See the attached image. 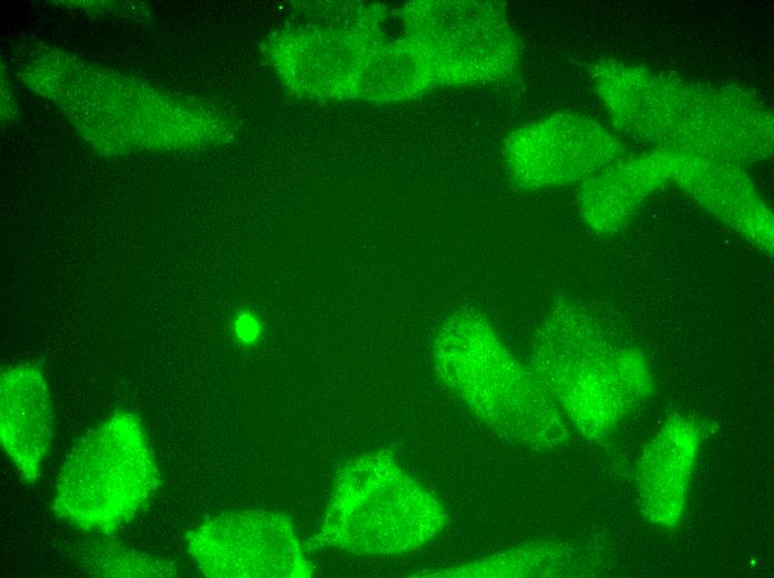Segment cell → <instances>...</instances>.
<instances>
[{
  "mask_svg": "<svg viewBox=\"0 0 774 578\" xmlns=\"http://www.w3.org/2000/svg\"><path fill=\"white\" fill-rule=\"evenodd\" d=\"M577 565H579L577 556L569 547L558 544H532L458 567L418 572L414 576L454 578L554 577L574 572L572 569Z\"/></svg>",
  "mask_w": 774,
  "mask_h": 578,
  "instance_id": "7c38bea8",
  "label": "cell"
},
{
  "mask_svg": "<svg viewBox=\"0 0 774 578\" xmlns=\"http://www.w3.org/2000/svg\"><path fill=\"white\" fill-rule=\"evenodd\" d=\"M674 150L626 157L580 183L578 205L586 226L611 235L623 228L644 201L671 182Z\"/></svg>",
  "mask_w": 774,
  "mask_h": 578,
  "instance_id": "30bf717a",
  "label": "cell"
},
{
  "mask_svg": "<svg viewBox=\"0 0 774 578\" xmlns=\"http://www.w3.org/2000/svg\"><path fill=\"white\" fill-rule=\"evenodd\" d=\"M187 551L212 578H308L312 565L290 519L278 512L222 514L186 535Z\"/></svg>",
  "mask_w": 774,
  "mask_h": 578,
  "instance_id": "8992f818",
  "label": "cell"
},
{
  "mask_svg": "<svg viewBox=\"0 0 774 578\" xmlns=\"http://www.w3.org/2000/svg\"><path fill=\"white\" fill-rule=\"evenodd\" d=\"M447 524L439 500L387 449L360 455L337 471L308 552L337 548L358 556H397L438 536Z\"/></svg>",
  "mask_w": 774,
  "mask_h": 578,
  "instance_id": "277c9868",
  "label": "cell"
},
{
  "mask_svg": "<svg viewBox=\"0 0 774 578\" xmlns=\"http://www.w3.org/2000/svg\"><path fill=\"white\" fill-rule=\"evenodd\" d=\"M234 328L241 342L251 345L260 338L262 323L254 312L245 310L236 317Z\"/></svg>",
  "mask_w": 774,
  "mask_h": 578,
  "instance_id": "4fadbf2b",
  "label": "cell"
},
{
  "mask_svg": "<svg viewBox=\"0 0 774 578\" xmlns=\"http://www.w3.org/2000/svg\"><path fill=\"white\" fill-rule=\"evenodd\" d=\"M1 445L27 482L41 476L50 447L53 415L41 372L32 366H13L1 373Z\"/></svg>",
  "mask_w": 774,
  "mask_h": 578,
  "instance_id": "8fae6325",
  "label": "cell"
},
{
  "mask_svg": "<svg viewBox=\"0 0 774 578\" xmlns=\"http://www.w3.org/2000/svg\"><path fill=\"white\" fill-rule=\"evenodd\" d=\"M160 486L140 419L120 411L90 429L67 455L54 482V514L85 531L129 522Z\"/></svg>",
  "mask_w": 774,
  "mask_h": 578,
  "instance_id": "5b68a950",
  "label": "cell"
},
{
  "mask_svg": "<svg viewBox=\"0 0 774 578\" xmlns=\"http://www.w3.org/2000/svg\"><path fill=\"white\" fill-rule=\"evenodd\" d=\"M431 352L443 383L504 440L533 449L567 440L556 402L479 310L463 308L444 319Z\"/></svg>",
  "mask_w": 774,
  "mask_h": 578,
  "instance_id": "3957f363",
  "label": "cell"
},
{
  "mask_svg": "<svg viewBox=\"0 0 774 578\" xmlns=\"http://www.w3.org/2000/svg\"><path fill=\"white\" fill-rule=\"evenodd\" d=\"M530 369L587 439L607 436L653 390L636 348L614 340L582 303L563 298L550 307L532 346Z\"/></svg>",
  "mask_w": 774,
  "mask_h": 578,
  "instance_id": "7a4b0ae2",
  "label": "cell"
},
{
  "mask_svg": "<svg viewBox=\"0 0 774 578\" xmlns=\"http://www.w3.org/2000/svg\"><path fill=\"white\" fill-rule=\"evenodd\" d=\"M625 146L596 120L559 112L516 128L503 147L510 178L526 189L584 182L626 158Z\"/></svg>",
  "mask_w": 774,
  "mask_h": 578,
  "instance_id": "52a82bcc",
  "label": "cell"
},
{
  "mask_svg": "<svg viewBox=\"0 0 774 578\" xmlns=\"http://www.w3.org/2000/svg\"><path fill=\"white\" fill-rule=\"evenodd\" d=\"M671 181L755 247L773 252L772 211L740 163L675 151Z\"/></svg>",
  "mask_w": 774,
  "mask_h": 578,
  "instance_id": "ba28073f",
  "label": "cell"
},
{
  "mask_svg": "<svg viewBox=\"0 0 774 578\" xmlns=\"http://www.w3.org/2000/svg\"><path fill=\"white\" fill-rule=\"evenodd\" d=\"M702 429L685 416L669 415L645 447L637 469L641 511L651 522L675 527L683 515Z\"/></svg>",
  "mask_w": 774,
  "mask_h": 578,
  "instance_id": "9c48e42d",
  "label": "cell"
},
{
  "mask_svg": "<svg viewBox=\"0 0 774 578\" xmlns=\"http://www.w3.org/2000/svg\"><path fill=\"white\" fill-rule=\"evenodd\" d=\"M588 74L615 127L656 149L740 165L772 155V113L750 90L688 81L615 59L593 62Z\"/></svg>",
  "mask_w": 774,
  "mask_h": 578,
  "instance_id": "6da1fadb",
  "label": "cell"
}]
</instances>
